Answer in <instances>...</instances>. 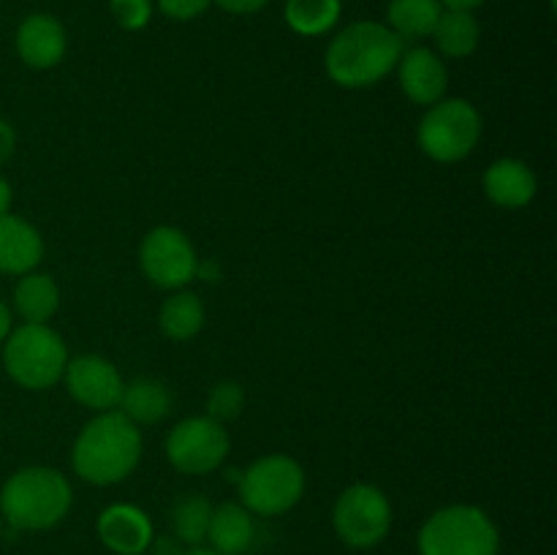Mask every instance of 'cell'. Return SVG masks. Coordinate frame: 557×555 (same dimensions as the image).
<instances>
[{"label": "cell", "instance_id": "1", "mask_svg": "<svg viewBox=\"0 0 557 555\" xmlns=\"http://www.w3.org/2000/svg\"><path fill=\"white\" fill-rule=\"evenodd\" d=\"M141 457V433L123 411H103L87 424L71 452V466L85 482H123Z\"/></svg>", "mask_w": 557, "mask_h": 555}, {"label": "cell", "instance_id": "2", "mask_svg": "<svg viewBox=\"0 0 557 555\" xmlns=\"http://www.w3.org/2000/svg\"><path fill=\"white\" fill-rule=\"evenodd\" d=\"M403 54V38L381 22H354L326 49V74L341 87H370L384 79Z\"/></svg>", "mask_w": 557, "mask_h": 555}, {"label": "cell", "instance_id": "3", "mask_svg": "<svg viewBox=\"0 0 557 555\" xmlns=\"http://www.w3.org/2000/svg\"><path fill=\"white\" fill-rule=\"evenodd\" d=\"M69 479L54 468L33 466L11 473L0 490V511L5 522L20 531H47L71 509Z\"/></svg>", "mask_w": 557, "mask_h": 555}, {"label": "cell", "instance_id": "4", "mask_svg": "<svg viewBox=\"0 0 557 555\" xmlns=\"http://www.w3.org/2000/svg\"><path fill=\"white\" fill-rule=\"evenodd\" d=\"M419 555H498L500 536L487 511L451 504L428 517L417 536Z\"/></svg>", "mask_w": 557, "mask_h": 555}, {"label": "cell", "instance_id": "5", "mask_svg": "<svg viewBox=\"0 0 557 555\" xmlns=\"http://www.w3.org/2000/svg\"><path fill=\"white\" fill-rule=\"evenodd\" d=\"M5 373L25 390H49L69 365L63 337L47 324H22L9 332L3 348Z\"/></svg>", "mask_w": 557, "mask_h": 555}, {"label": "cell", "instance_id": "6", "mask_svg": "<svg viewBox=\"0 0 557 555\" xmlns=\"http://www.w3.org/2000/svg\"><path fill=\"white\" fill-rule=\"evenodd\" d=\"M305 493V471L294 457L267 455L239 477V498L250 515L277 517L292 511Z\"/></svg>", "mask_w": 557, "mask_h": 555}, {"label": "cell", "instance_id": "7", "mask_svg": "<svg viewBox=\"0 0 557 555\" xmlns=\"http://www.w3.org/2000/svg\"><path fill=\"white\" fill-rule=\"evenodd\" d=\"M482 136V118L466 98H441L419 123V147L433 161L455 163L471 156Z\"/></svg>", "mask_w": 557, "mask_h": 555}, {"label": "cell", "instance_id": "8", "mask_svg": "<svg viewBox=\"0 0 557 555\" xmlns=\"http://www.w3.org/2000/svg\"><path fill=\"white\" fill-rule=\"evenodd\" d=\"M332 526L341 542L354 550H370L389 536L392 504L375 484H351L332 509Z\"/></svg>", "mask_w": 557, "mask_h": 555}, {"label": "cell", "instance_id": "9", "mask_svg": "<svg viewBox=\"0 0 557 555\" xmlns=\"http://www.w3.org/2000/svg\"><path fill=\"white\" fill-rule=\"evenodd\" d=\"M139 264L158 288H183L199 272L194 243L174 226H156L141 239Z\"/></svg>", "mask_w": 557, "mask_h": 555}, {"label": "cell", "instance_id": "10", "mask_svg": "<svg viewBox=\"0 0 557 555\" xmlns=\"http://www.w3.org/2000/svg\"><path fill=\"white\" fill-rule=\"evenodd\" d=\"M166 455L177 471L201 477L226 460L228 433L221 422L210 417L183 419L166 439Z\"/></svg>", "mask_w": 557, "mask_h": 555}, {"label": "cell", "instance_id": "11", "mask_svg": "<svg viewBox=\"0 0 557 555\" xmlns=\"http://www.w3.org/2000/svg\"><path fill=\"white\" fill-rule=\"evenodd\" d=\"M63 375L71 397L82 406L92 408L98 414L112 411V408L120 406L125 384L109 359L98 357V354H82V357L69 359Z\"/></svg>", "mask_w": 557, "mask_h": 555}, {"label": "cell", "instance_id": "12", "mask_svg": "<svg viewBox=\"0 0 557 555\" xmlns=\"http://www.w3.org/2000/svg\"><path fill=\"white\" fill-rule=\"evenodd\" d=\"M98 539L112 555H145L152 544V522L139 506L112 504L98 515Z\"/></svg>", "mask_w": 557, "mask_h": 555}, {"label": "cell", "instance_id": "13", "mask_svg": "<svg viewBox=\"0 0 557 555\" xmlns=\"http://www.w3.org/2000/svg\"><path fill=\"white\" fill-rule=\"evenodd\" d=\"M400 87L413 103L419 107H433L444 98L446 82H449V74H446L444 60L435 52H430L428 47H413L408 52L400 54Z\"/></svg>", "mask_w": 557, "mask_h": 555}, {"label": "cell", "instance_id": "14", "mask_svg": "<svg viewBox=\"0 0 557 555\" xmlns=\"http://www.w3.org/2000/svg\"><path fill=\"white\" fill-rule=\"evenodd\" d=\"M16 52L30 69H52L65 54L63 25L49 14H30L16 30Z\"/></svg>", "mask_w": 557, "mask_h": 555}, {"label": "cell", "instance_id": "15", "mask_svg": "<svg viewBox=\"0 0 557 555\" xmlns=\"http://www.w3.org/2000/svg\"><path fill=\"white\" fill-rule=\"evenodd\" d=\"M44 259V239L36 226L20 215H0V272L5 275H25Z\"/></svg>", "mask_w": 557, "mask_h": 555}, {"label": "cell", "instance_id": "16", "mask_svg": "<svg viewBox=\"0 0 557 555\" xmlns=\"http://www.w3.org/2000/svg\"><path fill=\"white\" fill-rule=\"evenodd\" d=\"M484 194L498 207L517 210L531 205L536 196V174L517 158H500L484 172Z\"/></svg>", "mask_w": 557, "mask_h": 555}, {"label": "cell", "instance_id": "17", "mask_svg": "<svg viewBox=\"0 0 557 555\" xmlns=\"http://www.w3.org/2000/svg\"><path fill=\"white\" fill-rule=\"evenodd\" d=\"M256 522L253 515L245 509L243 504H221L212 509L210 528H207V539H210L212 550L221 555H243L245 550L253 544Z\"/></svg>", "mask_w": 557, "mask_h": 555}, {"label": "cell", "instance_id": "18", "mask_svg": "<svg viewBox=\"0 0 557 555\" xmlns=\"http://www.w3.org/2000/svg\"><path fill=\"white\" fill-rule=\"evenodd\" d=\"M120 411L131 419V422L156 424L172 411V392L161 379L152 375H141L131 384L123 386V397H120Z\"/></svg>", "mask_w": 557, "mask_h": 555}, {"label": "cell", "instance_id": "19", "mask_svg": "<svg viewBox=\"0 0 557 555\" xmlns=\"http://www.w3.org/2000/svg\"><path fill=\"white\" fill-rule=\"evenodd\" d=\"M16 313L25 324H47L60 308V288L44 272H25L14 288Z\"/></svg>", "mask_w": 557, "mask_h": 555}, {"label": "cell", "instance_id": "20", "mask_svg": "<svg viewBox=\"0 0 557 555\" xmlns=\"http://www.w3.org/2000/svg\"><path fill=\"white\" fill-rule=\"evenodd\" d=\"M441 14H444V5L438 0H392L386 11L389 30L397 33L403 41L433 36Z\"/></svg>", "mask_w": 557, "mask_h": 555}, {"label": "cell", "instance_id": "21", "mask_svg": "<svg viewBox=\"0 0 557 555\" xmlns=\"http://www.w3.org/2000/svg\"><path fill=\"white\" fill-rule=\"evenodd\" d=\"M433 36L446 58H468L479 47V22L471 11L446 9L435 22Z\"/></svg>", "mask_w": 557, "mask_h": 555}, {"label": "cell", "instance_id": "22", "mask_svg": "<svg viewBox=\"0 0 557 555\" xmlns=\"http://www.w3.org/2000/svg\"><path fill=\"white\" fill-rule=\"evenodd\" d=\"M158 324H161L163 335L172 337V341H190L194 335H199L201 324H205V305L190 292L172 294L161 305Z\"/></svg>", "mask_w": 557, "mask_h": 555}, {"label": "cell", "instance_id": "23", "mask_svg": "<svg viewBox=\"0 0 557 555\" xmlns=\"http://www.w3.org/2000/svg\"><path fill=\"white\" fill-rule=\"evenodd\" d=\"M341 0H286V22L299 36L330 33L341 20Z\"/></svg>", "mask_w": 557, "mask_h": 555}, {"label": "cell", "instance_id": "24", "mask_svg": "<svg viewBox=\"0 0 557 555\" xmlns=\"http://www.w3.org/2000/svg\"><path fill=\"white\" fill-rule=\"evenodd\" d=\"M210 517L212 504L205 495H183L172 509V528L180 542L190 544V547H199L207 539Z\"/></svg>", "mask_w": 557, "mask_h": 555}, {"label": "cell", "instance_id": "25", "mask_svg": "<svg viewBox=\"0 0 557 555\" xmlns=\"http://www.w3.org/2000/svg\"><path fill=\"white\" fill-rule=\"evenodd\" d=\"M245 408V390L237 381H218L207 395V417L215 422H234Z\"/></svg>", "mask_w": 557, "mask_h": 555}, {"label": "cell", "instance_id": "26", "mask_svg": "<svg viewBox=\"0 0 557 555\" xmlns=\"http://www.w3.org/2000/svg\"><path fill=\"white\" fill-rule=\"evenodd\" d=\"M109 9L125 30H141L152 16L150 0H109Z\"/></svg>", "mask_w": 557, "mask_h": 555}, {"label": "cell", "instance_id": "27", "mask_svg": "<svg viewBox=\"0 0 557 555\" xmlns=\"http://www.w3.org/2000/svg\"><path fill=\"white\" fill-rule=\"evenodd\" d=\"M207 5H210V0H158V9L177 22L196 20L199 14H205Z\"/></svg>", "mask_w": 557, "mask_h": 555}, {"label": "cell", "instance_id": "28", "mask_svg": "<svg viewBox=\"0 0 557 555\" xmlns=\"http://www.w3.org/2000/svg\"><path fill=\"white\" fill-rule=\"evenodd\" d=\"M223 11H232V14H253V11L264 9L270 0H215Z\"/></svg>", "mask_w": 557, "mask_h": 555}, {"label": "cell", "instance_id": "29", "mask_svg": "<svg viewBox=\"0 0 557 555\" xmlns=\"http://www.w3.org/2000/svg\"><path fill=\"white\" fill-rule=\"evenodd\" d=\"M14 147H16V134L3 118H0V166L14 156Z\"/></svg>", "mask_w": 557, "mask_h": 555}, {"label": "cell", "instance_id": "30", "mask_svg": "<svg viewBox=\"0 0 557 555\" xmlns=\"http://www.w3.org/2000/svg\"><path fill=\"white\" fill-rule=\"evenodd\" d=\"M11 199H14V194H11L9 180L0 177V215H5L11 210Z\"/></svg>", "mask_w": 557, "mask_h": 555}, {"label": "cell", "instance_id": "31", "mask_svg": "<svg viewBox=\"0 0 557 555\" xmlns=\"http://www.w3.org/2000/svg\"><path fill=\"white\" fill-rule=\"evenodd\" d=\"M9 332H11V310H9V305L0 299V343L9 337Z\"/></svg>", "mask_w": 557, "mask_h": 555}, {"label": "cell", "instance_id": "32", "mask_svg": "<svg viewBox=\"0 0 557 555\" xmlns=\"http://www.w3.org/2000/svg\"><path fill=\"white\" fill-rule=\"evenodd\" d=\"M441 5H446V9H455V11H473L476 5H482L484 0H438Z\"/></svg>", "mask_w": 557, "mask_h": 555}, {"label": "cell", "instance_id": "33", "mask_svg": "<svg viewBox=\"0 0 557 555\" xmlns=\"http://www.w3.org/2000/svg\"><path fill=\"white\" fill-rule=\"evenodd\" d=\"M183 555H221V553H215V550H210V547H194Z\"/></svg>", "mask_w": 557, "mask_h": 555}, {"label": "cell", "instance_id": "34", "mask_svg": "<svg viewBox=\"0 0 557 555\" xmlns=\"http://www.w3.org/2000/svg\"><path fill=\"white\" fill-rule=\"evenodd\" d=\"M0 536H3V526H0Z\"/></svg>", "mask_w": 557, "mask_h": 555}]
</instances>
